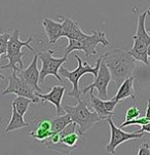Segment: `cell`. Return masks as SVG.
I'll list each match as a JSON object with an SVG mask.
<instances>
[{
	"label": "cell",
	"instance_id": "3",
	"mask_svg": "<svg viewBox=\"0 0 150 155\" xmlns=\"http://www.w3.org/2000/svg\"><path fill=\"white\" fill-rule=\"evenodd\" d=\"M33 40V37L30 36L26 41H22L20 39V30L19 29H15L14 32L10 34V37L7 43V49H6V54H5L4 59L8 60V64L4 65V66H0V70L3 69H12L14 71L19 72L23 69L24 65H23V57H24V52L22 51L23 47H27L29 51H34V48L30 45L31 41Z\"/></svg>",
	"mask_w": 150,
	"mask_h": 155
},
{
	"label": "cell",
	"instance_id": "8",
	"mask_svg": "<svg viewBox=\"0 0 150 155\" xmlns=\"http://www.w3.org/2000/svg\"><path fill=\"white\" fill-rule=\"evenodd\" d=\"M108 124L110 127V141L106 146V151L110 154H114L115 150L120 144L125 143L130 140H136V139H141L144 137V133H127L123 132L120 127H117L114 124L112 120V116L106 118Z\"/></svg>",
	"mask_w": 150,
	"mask_h": 155
},
{
	"label": "cell",
	"instance_id": "9",
	"mask_svg": "<svg viewBox=\"0 0 150 155\" xmlns=\"http://www.w3.org/2000/svg\"><path fill=\"white\" fill-rule=\"evenodd\" d=\"M7 79H8V86L2 91V96L15 94L17 96L26 97V98L32 100L33 103H38L39 98L35 94L33 89L19 77L17 71L12 70V74L7 77Z\"/></svg>",
	"mask_w": 150,
	"mask_h": 155
},
{
	"label": "cell",
	"instance_id": "11",
	"mask_svg": "<svg viewBox=\"0 0 150 155\" xmlns=\"http://www.w3.org/2000/svg\"><path fill=\"white\" fill-rule=\"evenodd\" d=\"M37 61H38V54H35L30 63V65L26 68V69H22L19 71L18 75L22 79L24 82L33 89L34 91H38L41 93V87H39V76H40V70H38L37 67Z\"/></svg>",
	"mask_w": 150,
	"mask_h": 155
},
{
	"label": "cell",
	"instance_id": "5",
	"mask_svg": "<svg viewBox=\"0 0 150 155\" xmlns=\"http://www.w3.org/2000/svg\"><path fill=\"white\" fill-rule=\"evenodd\" d=\"M102 44L103 47L108 46L110 41L108 40L106 34L103 31L94 30L93 33L88 34V36L80 40H73L68 39V45L65 49L64 54H69L74 51H82L85 54V58L88 59L91 56H95L97 54V46Z\"/></svg>",
	"mask_w": 150,
	"mask_h": 155
},
{
	"label": "cell",
	"instance_id": "21",
	"mask_svg": "<svg viewBox=\"0 0 150 155\" xmlns=\"http://www.w3.org/2000/svg\"><path fill=\"white\" fill-rule=\"evenodd\" d=\"M31 103H33L32 100L26 98V97L18 96L17 98L14 100L12 106L15 107V110H17L22 116H25L26 113L28 112V109H29V107H30Z\"/></svg>",
	"mask_w": 150,
	"mask_h": 155
},
{
	"label": "cell",
	"instance_id": "19",
	"mask_svg": "<svg viewBox=\"0 0 150 155\" xmlns=\"http://www.w3.org/2000/svg\"><path fill=\"white\" fill-rule=\"evenodd\" d=\"M12 118H10L9 122L7 123L6 127H4V132L10 133V132H14V130H21V128H23V127H29V123L24 120V116H22V115L15 110V107L12 106Z\"/></svg>",
	"mask_w": 150,
	"mask_h": 155
},
{
	"label": "cell",
	"instance_id": "28",
	"mask_svg": "<svg viewBox=\"0 0 150 155\" xmlns=\"http://www.w3.org/2000/svg\"><path fill=\"white\" fill-rule=\"evenodd\" d=\"M146 12H147V15H149L150 17V9H147Z\"/></svg>",
	"mask_w": 150,
	"mask_h": 155
},
{
	"label": "cell",
	"instance_id": "20",
	"mask_svg": "<svg viewBox=\"0 0 150 155\" xmlns=\"http://www.w3.org/2000/svg\"><path fill=\"white\" fill-rule=\"evenodd\" d=\"M52 133H61L62 130H64L66 127L69 124L72 123L71 117L69 114H64V115H58V116L52 118Z\"/></svg>",
	"mask_w": 150,
	"mask_h": 155
},
{
	"label": "cell",
	"instance_id": "30",
	"mask_svg": "<svg viewBox=\"0 0 150 155\" xmlns=\"http://www.w3.org/2000/svg\"><path fill=\"white\" fill-rule=\"evenodd\" d=\"M148 9H150V6H149V7H148Z\"/></svg>",
	"mask_w": 150,
	"mask_h": 155
},
{
	"label": "cell",
	"instance_id": "12",
	"mask_svg": "<svg viewBox=\"0 0 150 155\" xmlns=\"http://www.w3.org/2000/svg\"><path fill=\"white\" fill-rule=\"evenodd\" d=\"M89 99H91L92 108L103 119H106L109 116H113L115 107L119 103L118 101H115L113 99L110 100L100 99L99 97H96L94 94V91H89Z\"/></svg>",
	"mask_w": 150,
	"mask_h": 155
},
{
	"label": "cell",
	"instance_id": "6",
	"mask_svg": "<svg viewBox=\"0 0 150 155\" xmlns=\"http://www.w3.org/2000/svg\"><path fill=\"white\" fill-rule=\"evenodd\" d=\"M81 136L82 134L80 133L78 127L72 122L60 133V138L57 143L49 144V145H46V147L51 150L68 155L78 147Z\"/></svg>",
	"mask_w": 150,
	"mask_h": 155
},
{
	"label": "cell",
	"instance_id": "10",
	"mask_svg": "<svg viewBox=\"0 0 150 155\" xmlns=\"http://www.w3.org/2000/svg\"><path fill=\"white\" fill-rule=\"evenodd\" d=\"M112 80L111 73H110L109 69L106 66V64L102 60L101 65H100V69L98 72V75L95 78V81L92 84L85 86V88L81 91L82 94H85L89 91H94L97 89L99 93V98L102 100H108V85H109L110 81Z\"/></svg>",
	"mask_w": 150,
	"mask_h": 155
},
{
	"label": "cell",
	"instance_id": "25",
	"mask_svg": "<svg viewBox=\"0 0 150 155\" xmlns=\"http://www.w3.org/2000/svg\"><path fill=\"white\" fill-rule=\"evenodd\" d=\"M137 155H150V145L148 143H144L140 148Z\"/></svg>",
	"mask_w": 150,
	"mask_h": 155
},
{
	"label": "cell",
	"instance_id": "17",
	"mask_svg": "<svg viewBox=\"0 0 150 155\" xmlns=\"http://www.w3.org/2000/svg\"><path fill=\"white\" fill-rule=\"evenodd\" d=\"M133 41H134V44L132 46V49L128 51V54L131 56H133L137 61L143 63L145 65H150L149 64V57H148V47L149 45L147 43H145L144 41L140 40L138 38H135L133 37Z\"/></svg>",
	"mask_w": 150,
	"mask_h": 155
},
{
	"label": "cell",
	"instance_id": "24",
	"mask_svg": "<svg viewBox=\"0 0 150 155\" xmlns=\"http://www.w3.org/2000/svg\"><path fill=\"white\" fill-rule=\"evenodd\" d=\"M140 117V110L137 108L136 106H133L128 108L125 113V120H132Z\"/></svg>",
	"mask_w": 150,
	"mask_h": 155
},
{
	"label": "cell",
	"instance_id": "16",
	"mask_svg": "<svg viewBox=\"0 0 150 155\" xmlns=\"http://www.w3.org/2000/svg\"><path fill=\"white\" fill-rule=\"evenodd\" d=\"M42 26L48 38V43L51 45L56 44L57 41L62 37V22H56L52 19L45 18L42 21Z\"/></svg>",
	"mask_w": 150,
	"mask_h": 155
},
{
	"label": "cell",
	"instance_id": "15",
	"mask_svg": "<svg viewBox=\"0 0 150 155\" xmlns=\"http://www.w3.org/2000/svg\"><path fill=\"white\" fill-rule=\"evenodd\" d=\"M29 134L34 140H37L44 144L46 141H48V139L52 135L51 119H39L37 124H36V127Z\"/></svg>",
	"mask_w": 150,
	"mask_h": 155
},
{
	"label": "cell",
	"instance_id": "4",
	"mask_svg": "<svg viewBox=\"0 0 150 155\" xmlns=\"http://www.w3.org/2000/svg\"><path fill=\"white\" fill-rule=\"evenodd\" d=\"M77 105L75 106H69V105H65L63 107V110L69 114L73 123H75L79 128L80 133L85 134L88 130H91L96 123L103 120V118L99 116L96 112L92 111L88 108V103L83 102L82 100H78Z\"/></svg>",
	"mask_w": 150,
	"mask_h": 155
},
{
	"label": "cell",
	"instance_id": "26",
	"mask_svg": "<svg viewBox=\"0 0 150 155\" xmlns=\"http://www.w3.org/2000/svg\"><path fill=\"white\" fill-rule=\"evenodd\" d=\"M139 133H148V134H150V122L146 123V124H144V125H142L141 130H139Z\"/></svg>",
	"mask_w": 150,
	"mask_h": 155
},
{
	"label": "cell",
	"instance_id": "18",
	"mask_svg": "<svg viewBox=\"0 0 150 155\" xmlns=\"http://www.w3.org/2000/svg\"><path fill=\"white\" fill-rule=\"evenodd\" d=\"M128 98H136L135 89H134V77L133 76H128L123 82L118 86V91L116 94L113 97V100L120 102L122 100H125Z\"/></svg>",
	"mask_w": 150,
	"mask_h": 155
},
{
	"label": "cell",
	"instance_id": "22",
	"mask_svg": "<svg viewBox=\"0 0 150 155\" xmlns=\"http://www.w3.org/2000/svg\"><path fill=\"white\" fill-rule=\"evenodd\" d=\"M10 37V34L9 33H0V59H1L2 54H6V49H7V43H8ZM0 78L2 80L5 79V77L3 75L0 73Z\"/></svg>",
	"mask_w": 150,
	"mask_h": 155
},
{
	"label": "cell",
	"instance_id": "1",
	"mask_svg": "<svg viewBox=\"0 0 150 155\" xmlns=\"http://www.w3.org/2000/svg\"><path fill=\"white\" fill-rule=\"evenodd\" d=\"M103 62L111 73L112 80L119 86L128 76L132 75L136 67L137 60L128 54V51H123L122 49H112L107 51L103 56Z\"/></svg>",
	"mask_w": 150,
	"mask_h": 155
},
{
	"label": "cell",
	"instance_id": "2",
	"mask_svg": "<svg viewBox=\"0 0 150 155\" xmlns=\"http://www.w3.org/2000/svg\"><path fill=\"white\" fill-rule=\"evenodd\" d=\"M74 58L77 60L78 67L76 68L75 70L69 71L62 66L60 68L59 73L62 78H66V79L68 81H70L71 84H72V91H71L70 93H68L67 96L71 97V98H75L78 101V100L81 99L80 96L82 94L81 91L79 89V79L85 74H93L94 78H96L97 75H98L100 65H101V62H102V60H103V57L101 56L98 60H97L96 66L95 67L89 66L88 63H86V62L83 63L82 60H81L77 54H75Z\"/></svg>",
	"mask_w": 150,
	"mask_h": 155
},
{
	"label": "cell",
	"instance_id": "29",
	"mask_svg": "<svg viewBox=\"0 0 150 155\" xmlns=\"http://www.w3.org/2000/svg\"><path fill=\"white\" fill-rule=\"evenodd\" d=\"M149 64H150V56H149Z\"/></svg>",
	"mask_w": 150,
	"mask_h": 155
},
{
	"label": "cell",
	"instance_id": "7",
	"mask_svg": "<svg viewBox=\"0 0 150 155\" xmlns=\"http://www.w3.org/2000/svg\"><path fill=\"white\" fill-rule=\"evenodd\" d=\"M54 51L49 49V51L39 52L38 59L41 62V69H40V76H39V82H44V79L46 78V76L52 75L57 78V80H59L60 82H63L62 77L59 75V70L60 68L63 66V64L67 61V54H64V57L62 58H56L52 57L54 54Z\"/></svg>",
	"mask_w": 150,
	"mask_h": 155
},
{
	"label": "cell",
	"instance_id": "23",
	"mask_svg": "<svg viewBox=\"0 0 150 155\" xmlns=\"http://www.w3.org/2000/svg\"><path fill=\"white\" fill-rule=\"evenodd\" d=\"M150 122L149 119H147V118L144 116V117H138L136 118V119H132V120H125V122H122V124H120V128L125 127H128V125H144L146 124V123Z\"/></svg>",
	"mask_w": 150,
	"mask_h": 155
},
{
	"label": "cell",
	"instance_id": "27",
	"mask_svg": "<svg viewBox=\"0 0 150 155\" xmlns=\"http://www.w3.org/2000/svg\"><path fill=\"white\" fill-rule=\"evenodd\" d=\"M145 117L147 119L150 120V99L148 100V104H147V109H146V113H145Z\"/></svg>",
	"mask_w": 150,
	"mask_h": 155
},
{
	"label": "cell",
	"instance_id": "13",
	"mask_svg": "<svg viewBox=\"0 0 150 155\" xmlns=\"http://www.w3.org/2000/svg\"><path fill=\"white\" fill-rule=\"evenodd\" d=\"M59 18L62 20V37L73 39V40H80L88 36V33L83 32L78 22L68 17L60 15Z\"/></svg>",
	"mask_w": 150,
	"mask_h": 155
},
{
	"label": "cell",
	"instance_id": "14",
	"mask_svg": "<svg viewBox=\"0 0 150 155\" xmlns=\"http://www.w3.org/2000/svg\"><path fill=\"white\" fill-rule=\"evenodd\" d=\"M65 87L62 85H54L48 94H41L38 91H35V94L40 100L44 102H49L56 107L58 115H60L63 112L62 108V100L64 97Z\"/></svg>",
	"mask_w": 150,
	"mask_h": 155
}]
</instances>
